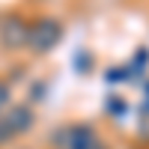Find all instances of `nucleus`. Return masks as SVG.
<instances>
[{"mask_svg":"<svg viewBox=\"0 0 149 149\" xmlns=\"http://www.w3.org/2000/svg\"><path fill=\"white\" fill-rule=\"evenodd\" d=\"M107 107L113 110V113H116V110H119V113H125V102H122V98H116V95L107 98Z\"/></svg>","mask_w":149,"mask_h":149,"instance_id":"39448f33","label":"nucleus"},{"mask_svg":"<svg viewBox=\"0 0 149 149\" xmlns=\"http://www.w3.org/2000/svg\"><path fill=\"white\" fill-rule=\"evenodd\" d=\"M0 119L6 122V128H9L12 137H18V134H24V131H30V128H33L36 113H33V107H30V104H12L6 113H0Z\"/></svg>","mask_w":149,"mask_h":149,"instance_id":"7ed1b4c3","label":"nucleus"},{"mask_svg":"<svg viewBox=\"0 0 149 149\" xmlns=\"http://www.w3.org/2000/svg\"><path fill=\"white\" fill-rule=\"evenodd\" d=\"M27 39H30V21L21 18V15H6L0 21V45L6 51H21L27 48Z\"/></svg>","mask_w":149,"mask_h":149,"instance_id":"f03ea898","label":"nucleus"},{"mask_svg":"<svg viewBox=\"0 0 149 149\" xmlns=\"http://www.w3.org/2000/svg\"><path fill=\"white\" fill-rule=\"evenodd\" d=\"M60 39H63V24H60L57 18L42 15V18L30 21L27 48H30L33 54H48V51H54V48L60 45Z\"/></svg>","mask_w":149,"mask_h":149,"instance_id":"f257e3e1","label":"nucleus"},{"mask_svg":"<svg viewBox=\"0 0 149 149\" xmlns=\"http://www.w3.org/2000/svg\"><path fill=\"white\" fill-rule=\"evenodd\" d=\"M9 140H12V134H9V128H6V122L0 119V146H3V143H9Z\"/></svg>","mask_w":149,"mask_h":149,"instance_id":"423d86ee","label":"nucleus"},{"mask_svg":"<svg viewBox=\"0 0 149 149\" xmlns=\"http://www.w3.org/2000/svg\"><path fill=\"white\" fill-rule=\"evenodd\" d=\"M12 107V86L6 81H0V113H6Z\"/></svg>","mask_w":149,"mask_h":149,"instance_id":"20e7f679","label":"nucleus"},{"mask_svg":"<svg viewBox=\"0 0 149 149\" xmlns=\"http://www.w3.org/2000/svg\"><path fill=\"white\" fill-rule=\"evenodd\" d=\"M146 98H149V93H146Z\"/></svg>","mask_w":149,"mask_h":149,"instance_id":"0eeeda50","label":"nucleus"}]
</instances>
